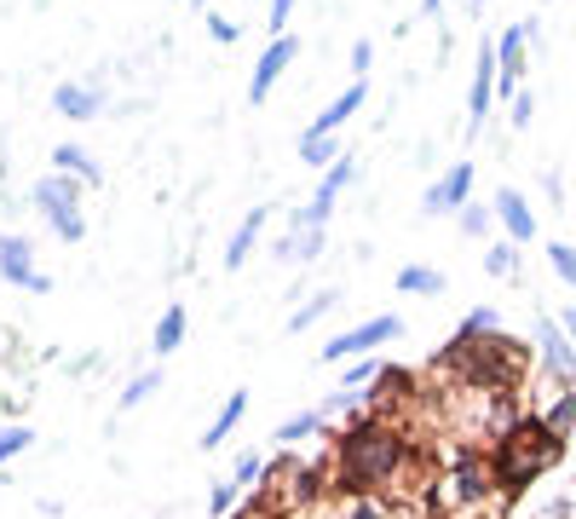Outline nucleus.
Segmentation results:
<instances>
[{
	"instance_id": "obj_32",
	"label": "nucleus",
	"mask_w": 576,
	"mask_h": 519,
	"mask_svg": "<svg viewBox=\"0 0 576 519\" xmlns=\"http://www.w3.org/2000/svg\"><path fill=\"white\" fill-rule=\"evenodd\" d=\"M369 64H375V41H352V82H369Z\"/></svg>"
},
{
	"instance_id": "obj_38",
	"label": "nucleus",
	"mask_w": 576,
	"mask_h": 519,
	"mask_svg": "<svg viewBox=\"0 0 576 519\" xmlns=\"http://www.w3.org/2000/svg\"><path fill=\"white\" fill-rule=\"evenodd\" d=\"M444 7V0H421V12H439Z\"/></svg>"
},
{
	"instance_id": "obj_18",
	"label": "nucleus",
	"mask_w": 576,
	"mask_h": 519,
	"mask_svg": "<svg viewBox=\"0 0 576 519\" xmlns=\"http://www.w3.org/2000/svg\"><path fill=\"white\" fill-rule=\"evenodd\" d=\"M340 156L346 150L335 145V133H312V128L300 133V168H335Z\"/></svg>"
},
{
	"instance_id": "obj_27",
	"label": "nucleus",
	"mask_w": 576,
	"mask_h": 519,
	"mask_svg": "<svg viewBox=\"0 0 576 519\" xmlns=\"http://www.w3.org/2000/svg\"><path fill=\"white\" fill-rule=\"evenodd\" d=\"M490 219H496V208H479V203H467V208L456 214V226H461V237H484V231H490Z\"/></svg>"
},
{
	"instance_id": "obj_23",
	"label": "nucleus",
	"mask_w": 576,
	"mask_h": 519,
	"mask_svg": "<svg viewBox=\"0 0 576 519\" xmlns=\"http://www.w3.org/2000/svg\"><path fill=\"white\" fill-rule=\"evenodd\" d=\"M323 427V410H300L288 415V422H277V445H295V438H312Z\"/></svg>"
},
{
	"instance_id": "obj_5",
	"label": "nucleus",
	"mask_w": 576,
	"mask_h": 519,
	"mask_svg": "<svg viewBox=\"0 0 576 519\" xmlns=\"http://www.w3.org/2000/svg\"><path fill=\"white\" fill-rule=\"evenodd\" d=\"M496 75H502V64H496V41H479V64H472V87H467V138H479L484 133V122H490V105H496Z\"/></svg>"
},
{
	"instance_id": "obj_19",
	"label": "nucleus",
	"mask_w": 576,
	"mask_h": 519,
	"mask_svg": "<svg viewBox=\"0 0 576 519\" xmlns=\"http://www.w3.org/2000/svg\"><path fill=\"white\" fill-rule=\"evenodd\" d=\"M444 289H449V277L439 266H404L398 271V294H432V301H439Z\"/></svg>"
},
{
	"instance_id": "obj_12",
	"label": "nucleus",
	"mask_w": 576,
	"mask_h": 519,
	"mask_svg": "<svg viewBox=\"0 0 576 519\" xmlns=\"http://www.w3.org/2000/svg\"><path fill=\"white\" fill-rule=\"evenodd\" d=\"M52 110L70 116V122H93V116L105 110V87H93V82H64V87H52Z\"/></svg>"
},
{
	"instance_id": "obj_9",
	"label": "nucleus",
	"mask_w": 576,
	"mask_h": 519,
	"mask_svg": "<svg viewBox=\"0 0 576 519\" xmlns=\"http://www.w3.org/2000/svg\"><path fill=\"white\" fill-rule=\"evenodd\" d=\"M295 58H300V35H295V29L265 41L260 64H254V75H249V105H265V98H272V87L283 82V70L295 64Z\"/></svg>"
},
{
	"instance_id": "obj_36",
	"label": "nucleus",
	"mask_w": 576,
	"mask_h": 519,
	"mask_svg": "<svg viewBox=\"0 0 576 519\" xmlns=\"http://www.w3.org/2000/svg\"><path fill=\"white\" fill-rule=\"evenodd\" d=\"M346 519H393V514H386V508L375 503V496H358V503H352V514H346Z\"/></svg>"
},
{
	"instance_id": "obj_22",
	"label": "nucleus",
	"mask_w": 576,
	"mask_h": 519,
	"mask_svg": "<svg viewBox=\"0 0 576 519\" xmlns=\"http://www.w3.org/2000/svg\"><path fill=\"white\" fill-rule=\"evenodd\" d=\"M542 422L560 433V438H571V427H576V387H565L560 398H553V405L542 410Z\"/></svg>"
},
{
	"instance_id": "obj_3",
	"label": "nucleus",
	"mask_w": 576,
	"mask_h": 519,
	"mask_svg": "<svg viewBox=\"0 0 576 519\" xmlns=\"http://www.w3.org/2000/svg\"><path fill=\"white\" fill-rule=\"evenodd\" d=\"M35 208H40V219L52 226V237H64V243H81L87 237V214H81V179H70V173H40L35 179Z\"/></svg>"
},
{
	"instance_id": "obj_11",
	"label": "nucleus",
	"mask_w": 576,
	"mask_h": 519,
	"mask_svg": "<svg viewBox=\"0 0 576 519\" xmlns=\"http://www.w3.org/2000/svg\"><path fill=\"white\" fill-rule=\"evenodd\" d=\"M537 352H542V364L560 375L565 387H576V347H571V335L560 329V317H537Z\"/></svg>"
},
{
	"instance_id": "obj_21",
	"label": "nucleus",
	"mask_w": 576,
	"mask_h": 519,
	"mask_svg": "<svg viewBox=\"0 0 576 519\" xmlns=\"http://www.w3.org/2000/svg\"><path fill=\"white\" fill-rule=\"evenodd\" d=\"M484 271H490V277H519V243H513V237L490 243V249H484Z\"/></svg>"
},
{
	"instance_id": "obj_39",
	"label": "nucleus",
	"mask_w": 576,
	"mask_h": 519,
	"mask_svg": "<svg viewBox=\"0 0 576 519\" xmlns=\"http://www.w3.org/2000/svg\"><path fill=\"white\" fill-rule=\"evenodd\" d=\"M472 7H484V0H472Z\"/></svg>"
},
{
	"instance_id": "obj_1",
	"label": "nucleus",
	"mask_w": 576,
	"mask_h": 519,
	"mask_svg": "<svg viewBox=\"0 0 576 519\" xmlns=\"http://www.w3.org/2000/svg\"><path fill=\"white\" fill-rule=\"evenodd\" d=\"M335 462H340V491L375 496L404 462V438L386 422H352L335 445Z\"/></svg>"
},
{
	"instance_id": "obj_10",
	"label": "nucleus",
	"mask_w": 576,
	"mask_h": 519,
	"mask_svg": "<svg viewBox=\"0 0 576 519\" xmlns=\"http://www.w3.org/2000/svg\"><path fill=\"white\" fill-rule=\"evenodd\" d=\"M490 208H496L502 231H507V237H513V243H519V249H525V243H537V231H542V226H537V208H530V196H525V191L502 185L496 196H490Z\"/></svg>"
},
{
	"instance_id": "obj_8",
	"label": "nucleus",
	"mask_w": 576,
	"mask_h": 519,
	"mask_svg": "<svg viewBox=\"0 0 576 519\" xmlns=\"http://www.w3.org/2000/svg\"><path fill=\"white\" fill-rule=\"evenodd\" d=\"M537 41V17H519V24H507L502 29V41H496V64H502V75H496V93L502 98H513L525 87V47Z\"/></svg>"
},
{
	"instance_id": "obj_29",
	"label": "nucleus",
	"mask_w": 576,
	"mask_h": 519,
	"mask_svg": "<svg viewBox=\"0 0 576 519\" xmlns=\"http://www.w3.org/2000/svg\"><path fill=\"white\" fill-rule=\"evenodd\" d=\"M237 496H242V485H237V479H225V485H214V496H208V514H214V519H225V514L237 508Z\"/></svg>"
},
{
	"instance_id": "obj_4",
	"label": "nucleus",
	"mask_w": 576,
	"mask_h": 519,
	"mask_svg": "<svg viewBox=\"0 0 576 519\" xmlns=\"http://www.w3.org/2000/svg\"><path fill=\"white\" fill-rule=\"evenodd\" d=\"M398 335H404V317L398 312H381V317H369V324L335 335V341H328L317 358H323V364H346V358H363V352H375L386 341H398Z\"/></svg>"
},
{
	"instance_id": "obj_7",
	"label": "nucleus",
	"mask_w": 576,
	"mask_h": 519,
	"mask_svg": "<svg viewBox=\"0 0 576 519\" xmlns=\"http://www.w3.org/2000/svg\"><path fill=\"white\" fill-rule=\"evenodd\" d=\"M472 162H449L439 179L427 185V196H421V214L427 219H444V214H461L467 203H472Z\"/></svg>"
},
{
	"instance_id": "obj_33",
	"label": "nucleus",
	"mask_w": 576,
	"mask_h": 519,
	"mask_svg": "<svg viewBox=\"0 0 576 519\" xmlns=\"http://www.w3.org/2000/svg\"><path fill=\"white\" fill-rule=\"evenodd\" d=\"M288 17H295V0H272V12H265V29H272V35H288Z\"/></svg>"
},
{
	"instance_id": "obj_14",
	"label": "nucleus",
	"mask_w": 576,
	"mask_h": 519,
	"mask_svg": "<svg viewBox=\"0 0 576 519\" xmlns=\"http://www.w3.org/2000/svg\"><path fill=\"white\" fill-rule=\"evenodd\" d=\"M249 398H254L249 387H237L231 398H225V410L214 415V427H208V433H202V450H219V445H225V438H231V433L242 427V415H249Z\"/></svg>"
},
{
	"instance_id": "obj_25",
	"label": "nucleus",
	"mask_w": 576,
	"mask_h": 519,
	"mask_svg": "<svg viewBox=\"0 0 576 519\" xmlns=\"http://www.w3.org/2000/svg\"><path fill=\"white\" fill-rule=\"evenodd\" d=\"M35 445V427H24V422H12V427H0V468L12 462V456H24Z\"/></svg>"
},
{
	"instance_id": "obj_20",
	"label": "nucleus",
	"mask_w": 576,
	"mask_h": 519,
	"mask_svg": "<svg viewBox=\"0 0 576 519\" xmlns=\"http://www.w3.org/2000/svg\"><path fill=\"white\" fill-rule=\"evenodd\" d=\"M335 306H340V289H317V294H312V301H305V306H300L295 317H288V329H295V335H300V329H312V324H317V317H328V312H335Z\"/></svg>"
},
{
	"instance_id": "obj_26",
	"label": "nucleus",
	"mask_w": 576,
	"mask_h": 519,
	"mask_svg": "<svg viewBox=\"0 0 576 519\" xmlns=\"http://www.w3.org/2000/svg\"><path fill=\"white\" fill-rule=\"evenodd\" d=\"M548 266L565 289H576V243H548Z\"/></svg>"
},
{
	"instance_id": "obj_16",
	"label": "nucleus",
	"mask_w": 576,
	"mask_h": 519,
	"mask_svg": "<svg viewBox=\"0 0 576 519\" xmlns=\"http://www.w3.org/2000/svg\"><path fill=\"white\" fill-rule=\"evenodd\" d=\"M363 98H369V82H352V87H346V93L335 98V105H328V110L317 116V122H312V133H340V128L363 110Z\"/></svg>"
},
{
	"instance_id": "obj_13",
	"label": "nucleus",
	"mask_w": 576,
	"mask_h": 519,
	"mask_svg": "<svg viewBox=\"0 0 576 519\" xmlns=\"http://www.w3.org/2000/svg\"><path fill=\"white\" fill-rule=\"evenodd\" d=\"M265 219H272V208H254V214H242V226L231 231V243H225V271H242V266H249V254H254V243H260Z\"/></svg>"
},
{
	"instance_id": "obj_17",
	"label": "nucleus",
	"mask_w": 576,
	"mask_h": 519,
	"mask_svg": "<svg viewBox=\"0 0 576 519\" xmlns=\"http://www.w3.org/2000/svg\"><path fill=\"white\" fill-rule=\"evenodd\" d=\"M184 329H191L184 306H161V324H156V335H151V352H156V358L179 352V347H184Z\"/></svg>"
},
{
	"instance_id": "obj_35",
	"label": "nucleus",
	"mask_w": 576,
	"mask_h": 519,
	"mask_svg": "<svg viewBox=\"0 0 576 519\" xmlns=\"http://www.w3.org/2000/svg\"><path fill=\"white\" fill-rule=\"evenodd\" d=\"M260 473H265V456H254V450H249V456L237 462V473H231V479H237V485H254Z\"/></svg>"
},
{
	"instance_id": "obj_2",
	"label": "nucleus",
	"mask_w": 576,
	"mask_h": 519,
	"mask_svg": "<svg viewBox=\"0 0 576 519\" xmlns=\"http://www.w3.org/2000/svg\"><path fill=\"white\" fill-rule=\"evenodd\" d=\"M565 456V438L553 433L542 415H525V422H513L502 438H496V485L507 491V496H519L525 485H537V479L553 468Z\"/></svg>"
},
{
	"instance_id": "obj_28",
	"label": "nucleus",
	"mask_w": 576,
	"mask_h": 519,
	"mask_svg": "<svg viewBox=\"0 0 576 519\" xmlns=\"http://www.w3.org/2000/svg\"><path fill=\"white\" fill-rule=\"evenodd\" d=\"M369 382H381V364H375V358H352V364H346V382H340V393L346 387H369Z\"/></svg>"
},
{
	"instance_id": "obj_37",
	"label": "nucleus",
	"mask_w": 576,
	"mask_h": 519,
	"mask_svg": "<svg viewBox=\"0 0 576 519\" xmlns=\"http://www.w3.org/2000/svg\"><path fill=\"white\" fill-rule=\"evenodd\" d=\"M553 317H560V329L571 335V347H576V306H560V312H553Z\"/></svg>"
},
{
	"instance_id": "obj_15",
	"label": "nucleus",
	"mask_w": 576,
	"mask_h": 519,
	"mask_svg": "<svg viewBox=\"0 0 576 519\" xmlns=\"http://www.w3.org/2000/svg\"><path fill=\"white\" fill-rule=\"evenodd\" d=\"M52 168L58 173H70V179H81V185H105V168L93 162V150H81V145H52Z\"/></svg>"
},
{
	"instance_id": "obj_34",
	"label": "nucleus",
	"mask_w": 576,
	"mask_h": 519,
	"mask_svg": "<svg viewBox=\"0 0 576 519\" xmlns=\"http://www.w3.org/2000/svg\"><path fill=\"white\" fill-rule=\"evenodd\" d=\"M208 35H214V41H219V47H237V35H242V29L231 24V17H219V12H208Z\"/></svg>"
},
{
	"instance_id": "obj_30",
	"label": "nucleus",
	"mask_w": 576,
	"mask_h": 519,
	"mask_svg": "<svg viewBox=\"0 0 576 519\" xmlns=\"http://www.w3.org/2000/svg\"><path fill=\"white\" fill-rule=\"evenodd\" d=\"M496 329H502V317L490 312V306H472L467 324H461V335H496Z\"/></svg>"
},
{
	"instance_id": "obj_31",
	"label": "nucleus",
	"mask_w": 576,
	"mask_h": 519,
	"mask_svg": "<svg viewBox=\"0 0 576 519\" xmlns=\"http://www.w3.org/2000/svg\"><path fill=\"white\" fill-rule=\"evenodd\" d=\"M530 116H537V93L519 87L513 93V128H530Z\"/></svg>"
},
{
	"instance_id": "obj_6",
	"label": "nucleus",
	"mask_w": 576,
	"mask_h": 519,
	"mask_svg": "<svg viewBox=\"0 0 576 519\" xmlns=\"http://www.w3.org/2000/svg\"><path fill=\"white\" fill-rule=\"evenodd\" d=\"M0 277L12 289H29V294H52V277L35 266V243L17 231H0Z\"/></svg>"
},
{
	"instance_id": "obj_24",
	"label": "nucleus",
	"mask_w": 576,
	"mask_h": 519,
	"mask_svg": "<svg viewBox=\"0 0 576 519\" xmlns=\"http://www.w3.org/2000/svg\"><path fill=\"white\" fill-rule=\"evenodd\" d=\"M161 387V370H144V375H133V382L128 387H121V398H116V410H139L144 405V398H151Z\"/></svg>"
}]
</instances>
